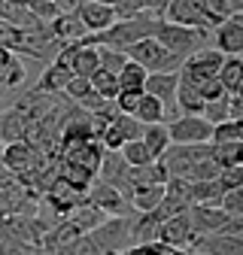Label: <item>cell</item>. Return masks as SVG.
<instances>
[{"label":"cell","mask_w":243,"mask_h":255,"mask_svg":"<svg viewBox=\"0 0 243 255\" xmlns=\"http://www.w3.org/2000/svg\"><path fill=\"white\" fill-rule=\"evenodd\" d=\"M161 18L152 15V12H137V15H128V18H119L116 24H110L107 30H101V34H91L85 40H79L82 46H107V49H116V52H125L131 49L134 43L140 40H149L155 37Z\"/></svg>","instance_id":"1"},{"label":"cell","mask_w":243,"mask_h":255,"mask_svg":"<svg viewBox=\"0 0 243 255\" xmlns=\"http://www.w3.org/2000/svg\"><path fill=\"white\" fill-rule=\"evenodd\" d=\"M155 40L164 52H170L173 58L179 61H186L189 55L207 49V40H210V30H198V27H182V24H170L161 18L158 30H155Z\"/></svg>","instance_id":"2"},{"label":"cell","mask_w":243,"mask_h":255,"mask_svg":"<svg viewBox=\"0 0 243 255\" xmlns=\"http://www.w3.org/2000/svg\"><path fill=\"white\" fill-rule=\"evenodd\" d=\"M125 58L128 61H134V64H140V67L146 70V73H176L179 67H182V61L179 58H173L170 52H164L155 40H140V43H134L131 49H125Z\"/></svg>","instance_id":"3"},{"label":"cell","mask_w":243,"mask_h":255,"mask_svg":"<svg viewBox=\"0 0 243 255\" xmlns=\"http://www.w3.org/2000/svg\"><path fill=\"white\" fill-rule=\"evenodd\" d=\"M219 67H222V55L207 46V49H201V52H195V55H189L186 61H182V67L176 70V76H179V82L198 88L207 79H216Z\"/></svg>","instance_id":"4"},{"label":"cell","mask_w":243,"mask_h":255,"mask_svg":"<svg viewBox=\"0 0 243 255\" xmlns=\"http://www.w3.org/2000/svg\"><path fill=\"white\" fill-rule=\"evenodd\" d=\"M213 125L201 116H176L167 125L170 146H195V143H210Z\"/></svg>","instance_id":"5"},{"label":"cell","mask_w":243,"mask_h":255,"mask_svg":"<svg viewBox=\"0 0 243 255\" xmlns=\"http://www.w3.org/2000/svg\"><path fill=\"white\" fill-rule=\"evenodd\" d=\"M85 204L95 207V210L104 213V216H131V213H134V210L128 207V201L122 198L113 185H107V182H101V179H95V182L88 185Z\"/></svg>","instance_id":"6"},{"label":"cell","mask_w":243,"mask_h":255,"mask_svg":"<svg viewBox=\"0 0 243 255\" xmlns=\"http://www.w3.org/2000/svg\"><path fill=\"white\" fill-rule=\"evenodd\" d=\"M143 137V125L134 119V116H116L107 128H104V134H101V146L104 152H119L125 143H134Z\"/></svg>","instance_id":"7"},{"label":"cell","mask_w":243,"mask_h":255,"mask_svg":"<svg viewBox=\"0 0 243 255\" xmlns=\"http://www.w3.org/2000/svg\"><path fill=\"white\" fill-rule=\"evenodd\" d=\"M176 85H179V76L176 73H146V82H143V94L155 98L161 107H164V116L170 113V119H176ZM167 119V122H170Z\"/></svg>","instance_id":"8"},{"label":"cell","mask_w":243,"mask_h":255,"mask_svg":"<svg viewBox=\"0 0 243 255\" xmlns=\"http://www.w3.org/2000/svg\"><path fill=\"white\" fill-rule=\"evenodd\" d=\"M213 40H216V49L222 58H234L243 52V12L240 15H228L225 21L216 24L213 30Z\"/></svg>","instance_id":"9"},{"label":"cell","mask_w":243,"mask_h":255,"mask_svg":"<svg viewBox=\"0 0 243 255\" xmlns=\"http://www.w3.org/2000/svg\"><path fill=\"white\" fill-rule=\"evenodd\" d=\"M76 18L82 21V27H85L88 37H91V34H101V30H107L110 24L119 21V15H116L113 6L95 3V0H82V3L76 6Z\"/></svg>","instance_id":"10"},{"label":"cell","mask_w":243,"mask_h":255,"mask_svg":"<svg viewBox=\"0 0 243 255\" xmlns=\"http://www.w3.org/2000/svg\"><path fill=\"white\" fill-rule=\"evenodd\" d=\"M0 21L12 24L15 30H21V34H43L46 30V24L30 9H24L18 0H0Z\"/></svg>","instance_id":"11"},{"label":"cell","mask_w":243,"mask_h":255,"mask_svg":"<svg viewBox=\"0 0 243 255\" xmlns=\"http://www.w3.org/2000/svg\"><path fill=\"white\" fill-rule=\"evenodd\" d=\"M192 240V225H189V213L182 216H170L158 225V234H155V243L167 246V249H186Z\"/></svg>","instance_id":"12"},{"label":"cell","mask_w":243,"mask_h":255,"mask_svg":"<svg viewBox=\"0 0 243 255\" xmlns=\"http://www.w3.org/2000/svg\"><path fill=\"white\" fill-rule=\"evenodd\" d=\"M189 255L192 252H201V255H243V237H237V234H207V237H201V240H195L189 249H186Z\"/></svg>","instance_id":"13"},{"label":"cell","mask_w":243,"mask_h":255,"mask_svg":"<svg viewBox=\"0 0 243 255\" xmlns=\"http://www.w3.org/2000/svg\"><path fill=\"white\" fill-rule=\"evenodd\" d=\"M46 30H49V37L58 40V43H79V40L88 37L85 27H82V21L76 18V12H61V15H55L46 24Z\"/></svg>","instance_id":"14"},{"label":"cell","mask_w":243,"mask_h":255,"mask_svg":"<svg viewBox=\"0 0 243 255\" xmlns=\"http://www.w3.org/2000/svg\"><path fill=\"white\" fill-rule=\"evenodd\" d=\"M219 85L225 88V94H240L243 91V58L234 55V58H222V67L216 73Z\"/></svg>","instance_id":"15"},{"label":"cell","mask_w":243,"mask_h":255,"mask_svg":"<svg viewBox=\"0 0 243 255\" xmlns=\"http://www.w3.org/2000/svg\"><path fill=\"white\" fill-rule=\"evenodd\" d=\"M24 131H27V122H24V113L18 107L6 110L0 116V140L3 143H18L24 140Z\"/></svg>","instance_id":"16"},{"label":"cell","mask_w":243,"mask_h":255,"mask_svg":"<svg viewBox=\"0 0 243 255\" xmlns=\"http://www.w3.org/2000/svg\"><path fill=\"white\" fill-rule=\"evenodd\" d=\"M140 143H143L146 152L152 155V161H158V158L167 152V146H170L167 125H143V137H140Z\"/></svg>","instance_id":"17"},{"label":"cell","mask_w":243,"mask_h":255,"mask_svg":"<svg viewBox=\"0 0 243 255\" xmlns=\"http://www.w3.org/2000/svg\"><path fill=\"white\" fill-rule=\"evenodd\" d=\"M98 67H101V61H98V49L95 46H76V55H73V61H70V73L73 76H82V79H91L98 73Z\"/></svg>","instance_id":"18"},{"label":"cell","mask_w":243,"mask_h":255,"mask_svg":"<svg viewBox=\"0 0 243 255\" xmlns=\"http://www.w3.org/2000/svg\"><path fill=\"white\" fill-rule=\"evenodd\" d=\"M70 70H64V67H58V64H49V67L43 70V76H40V82H37V94H61L64 91V85L70 82Z\"/></svg>","instance_id":"19"},{"label":"cell","mask_w":243,"mask_h":255,"mask_svg":"<svg viewBox=\"0 0 243 255\" xmlns=\"http://www.w3.org/2000/svg\"><path fill=\"white\" fill-rule=\"evenodd\" d=\"M201 110H204V101H201L198 88L179 82L176 85V113L179 116H201Z\"/></svg>","instance_id":"20"},{"label":"cell","mask_w":243,"mask_h":255,"mask_svg":"<svg viewBox=\"0 0 243 255\" xmlns=\"http://www.w3.org/2000/svg\"><path fill=\"white\" fill-rule=\"evenodd\" d=\"M134 119H137L140 125H164V122H167L164 107H161L155 98H149V94H143V98H140V104H137V110H134Z\"/></svg>","instance_id":"21"},{"label":"cell","mask_w":243,"mask_h":255,"mask_svg":"<svg viewBox=\"0 0 243 255\" xmlns=\"http://www.w3.org/2000/svg\"><path fill=\"white\" fill-rule=\"evenodd\" d=\"M213 146V143H210ZM213 161L222 167H231V164H243V140H234V143H222V146H213Z\"/></svg>","instance_id":"22"},{"label":"cell","mask_w":243,"mask_h":255,"mask_svg":"<svg viewBox=\"0 0 243 255\" xmlns=\"http://www.w3.org/2000/svg\"><path fill=\"white\" fill-rule=\"evenodd\" d=\"M116 82H119V91H131V88H143L146 82V70L134 61H125V67L116 73Z\"/></svg>","instance_id":"23"},{"label":"cell","mask_w":243,"mask_h":255,"mask_svg":"<svg viewBox=\"0 0 243 255\" xmlns=\"http://www.w3.org/2000/svg\"><path fill=\"white\" fill-rule=\"evenodd\" d=\"M234 140H243V122H222V125H213V134H210V143H213V146L234 143Z\"/></svg>","instance_id":"24"},{"label":"cell","mask_w":243,"mask_h":255,"mask_svg":"<svg viewBox=\"0 0 243 255\" xmlns=\"http://www.w3.org/2000/svg\"><path fill=\"white\" fill-rule=\"evenodd\" d=\"M88 82H91V91H95L98 98H104V101H116V94H119V82H116V76H113V73L98 70Z\"/></svg>","instance_id":"25"},{"label":"cell","mask_w":243,"mask_h":255,"mask_svg":"<svg viewBox=\"0 0 243 255\" xmlns=\"http://www.w3.org/2000/svg\"><path fill=\"white\" fill-rule=\"evenodd\" d=\"M119 155H122V161H125L128 167H146V164H152V155L146 152V146L140 140L125 143V146L119 149Z\"/></svg>","instance_id":"26"},{"label":"cell","mask_w":243,"mask_h":255,"mask_svg":"<svg viewBox=\"0 0 243 255\" xmlns=\"http://www.w3.org/2000/svg\"><path fill=\"white\" fill-rule=\"evenodd\" d=\"M61 94H64L70 104L82 107V104H85L95 91H91V82H88V79H82V76H70V82L64 85V91H61Z\"/></svg>","instance_id":"27"},{"label":"cell","mask_w":243,"mask_h":255,"mask_svg":"<svg viewBox=\"0 0 243 255\" xmlns=\"http://www.w3.org/2000/svg\"><path fill=\"white\" fill-rule=\"evenodd\" d=\"M98 49V61H101V67L98 70H107V73H119L122 67H125V52H116V49H107V46H95Z\"/></svg>","instance_id":"28"},{"label":"cell","mask_w":243,"mask_h":255,"mask_svg":"<svg viewBox=\"0 0 243 255\" xmlns=\"http://www.w3.org/2000/svg\"><path fill=\"white\" fill-rule=\"evenodd\" d=\"M216 185L225 191H234V188H243V164H231V167H222L219 176H216Z\"/></svg>","instance_id":"29"},{"label":"cell","mask_w":243,"mask_h":255,"mask_svg":"<svg viewBox=\"0 0 243 255\" xmlns=\"http://www.w3.org/2000/svg\"><path fill=\"white\" fill-rule=\"evenodd\" d=\"M201 119H207L210 125H222V122H228V94H225V98H219V101L204 104Z\"/></svg>","instance_id":"30"},{"label":"cell","mask_w":243,"mask_h":255,"mask_svg":"<svg viewBox=\"0 0 243 255\" xmlns=\"http://www.w3.org/2000/svg\"><path fill=\"white\" fill-rule=\"evenodd\" d=\"M219 210L231 219H240L243 216V188H234V191H225L222 201H219Z\"/></svg>","instance_id":"31"},{"label":"cell","mask_w":243,"mask_h":255,"mask_svg":"<svg viewBox=\"0 0 243 255\" xmlns=\"http://www.w3.org/2000/svg\"><path fill=\"white\" fill-rule=\"evenodd\" d=\"M140 98H143V88H131V91H119L113 104H116V110H119L122 116H134Z\"/></svg>","instance_id":"32"},{"label":"cell","mask_w":243,"mask_h":255,"mask_svg":"<svg viewBox=\"0 0 243 255\" xmlns=\"http://www.w3.org/2000/svg\"><path fill=\"white\" fill-rule=\"evenodd\" d=\"M198 94H201V101H204V104H210V101L225 98V88L219 85V79H207L204 85H198Z\"/></svg>","instance_id":"33"},{"label":"cell","mask_w":243,"mask_h":255,"mask_svg":"<svg viewBox=\"0 0 243 255\" xmlns=\"http://www.w3.org/2000/svg\"><path fill=\"white\" fill-rule=\"evenodd\" d=\"M204 3H207V12L216 18V21H225V18L231 15V9H228L225 0H204Z\"/></svg>","instance_id":"34"},{"label":"cell","mask_w":243,"mask_h":255,"mask_svg":"<svg viewBox=\"0 0 243 255\" xmlns=\"http://www.w3.org/2000/svg\"><path fill=\"white\" fill-rule=\"evenodd\" d=\"M228 122H243V94H228Z\"/></svg>","instance_id":"35"},{"label":"cell","mask_w":243,"mask_h":255,"mask_svg":"<svg viewBox=\"0 0 243 255\" xmlns=\"http://www.w3.org/2000/svg\"><path fill=\"white\" fill-rule=\"evenodd\" d=\"M52 3H55V9L61 15V12H76V6L82 3V0H52Z\"/></svg>","instance_id":"36"},{"label":"cell","mask_w":243,"mask_h":255,"mask_svg":"<svg viewBox=\"0 0 243 255\" xmlns=\"http://www.w3.org/2000/svg\"><path fill=\"white\" fill-rule=\"evenodd\" d=\"M0 182H15L12 173L6 170V161H3V152H0Z\"/></svg>","instance_id":"37"},{"label":"cell","mask_w":243,"mask_h":255,"mask_svg":"<svg viewBox=\"0 0 243 255\" xmlns=\"http://www.w3.org/2000/svg\"><path fill=\"white\" fill-rule=\"evenodd\" d=\"M225 3H228L231 15H240V12H243V0H225Z\"/></svg>","instance_id":"38"},{"label":"cell","mask_w":243,"mask_h":255,"mask_svg":"<svg viewBox=\"0 0 243 255\" xmlns=\"http://www.w3.org/2000/svg\"><path fill=\"white\" fill-rule=\"evenodd\" d=\"M95 3H104V6H116L119 0H95Z\"/></svg>","instance_id":"39"},{"label":"cell","mask_w":243,"mask_h":255,"mask_svg":"<svg viewBox=\"0 0 243 255\" xmlns=\"http://www.w3.org/2000/svg\"><path fill=\"white\" fill-rule=\"evenodd\" d=\"M195 255H201V252H195Z\"/></svg>","instance_id":"40"}]
</instances>
